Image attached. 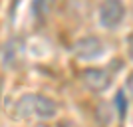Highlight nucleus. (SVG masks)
Instances as JSON below:
<instances>
[{
    "mask_svg": "<svg viewBox=\"0 0 133 127\" xmlns=\"http://www.w3.org/2000/svg\"><path fill=\"white\" fill-rule=\"evenodd\" d=\"M123 16V6L119 0H107L105 4L101 6V20L105 26H115L119 24Z\"/></svg>",
    "mask_w": 133,
    "mask_h": 127,
    "instance_id": "f257e3e1",
    "label": "nucleus"
}]
</instances>
